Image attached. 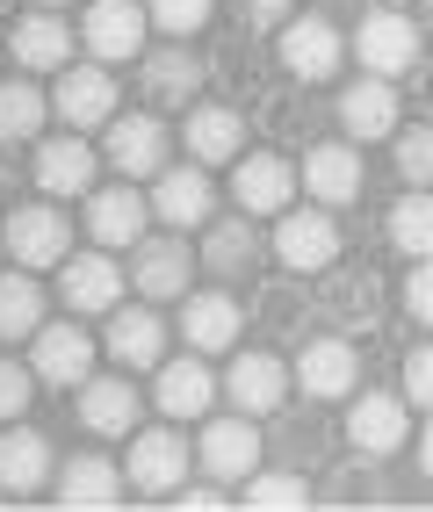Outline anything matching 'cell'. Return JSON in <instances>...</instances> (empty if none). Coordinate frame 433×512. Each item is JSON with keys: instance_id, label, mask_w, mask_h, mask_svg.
Here are the masks:
<instances>
[{"instance_id": "obj_36", "label": "cell", "mask_w": 433, "mask_h": 512, "mask_svg": "<svg viewBox=\"0 0 433 512\" xmlns=\"http://www.w3.org/2000/svg\"><path fill=\"white\" fill-rule=\"evenodd\" d=\"M246 505L253 512H289V505H311V484L289 469H253L246 476Z\"/></svg>"}, {"instance_id": "obj_3", "label": "cell", "mask_w": 433, "mask_h": 512, "mask_svg": "<svg viewBox=\"0 0 433 512\" xmlns=\"http://www.w3.org/2000/svg\"><path fill=\"white\" fill-rule=\"evenodd\" d=\"M347 440L369 462H383V455H397L412 440V397L405 390H361L354 404H347Z\"/></svg>"}, {"instance_id": "obj_50", "label": "cell", "mask_w": 433, "mask_h": 512, "mask_svg": "<svg viewBox=\"0 0 433 512\" xmlns=\"http://www.w3.org/2000/svg\"><path fill=\"white\" fill-rule=\"evenodd\" d=\"M383 8H405V0H383Z\"/></svg>"}, {"instance_id": "obj_46", "label": "cell", "mask_w": 433, "mask_h": 512, "mask_svg": "<svg viewBox=\"0 0 433 512\" xmlns=\"http://www.w3.org/2000/svg\"><path fill=\"white\" fill-rule=\"evenodd\" d=\"M419 469H426V476H433V426H426V433H419Z\"/></svg>"}, {"instance_id": "obj_33", "label": "cell", "mask_w": 433, "mask_h": 512, "mask_svg": "<svg viewBox=\"0 0 433 512\" xmlns=\"http://www.w3.org/2000/svg\"><path fill=\"white\" fill-rule=\"evenodd\" d=\"M51 123V94L37 80H0V145H22Z\"/></svg>"}, {"instance_id": "obj_31", "label": "cell", "mask_w": 433, "mask_h": 512, "mask_svg": "<svg viewBox=\"0 0 433 512\" xmlns=\"http://www.w3.org/2000/svg\"><path fill=\"white\" fill-rule=\"evenodd\" d=\"M318 311H325L332 325H376V318H383V289H376L369 267H325Z\"/></svg>"}, {"instance_id": "obj_45", "label": "cell", "mask_w": 433, "mask_h": 512, "mask_svg": "<svg viewBox=\"0 0 433 512\" xmlns=\"http://www.w3.org/2000/svg\"><path fill=\"white\" fill-rule=\"evenodd\" d=\"M15 195V166H8V152H0V202Z\"/></svg>"}, {"instance_id": "obj_24", "label": "cell", "mask_w": 433, "mask_h": 512, "mask_svg": "<svg viewBox=\"0 0 433 512\" xmlns=\"http://www.w3.org/2000/svg\"><path fill=\"white\" fill-rule=\"evenodd\" d=\"M80 426L102 440H130L138 433V383L130 375H87L80 383Z\"/></svg>"}, {"instance_id": "obj_19", "label": "cell", "mask_w": 433, "mask_h": 512, "mask_svg": "<svg viewBox=\"0 0 433 512\" xmlns=\"http://www.w3.org/2000/svg\"><path fill=\"white\" fill-rule=\"evenodd\" d=\"M44 484H58L51 440H44L37 426H22V419H8V426H0V491H15V498H29V491H44Z\"/></svg>"}, {"instance_id": "obj_51", "label": "cell", "mask_w": 433, "mask_h": 512, "mask_svg": "<svg viewBox=\"0 0 433 512\" xmlns=\"http://www.w3.org/2000/svg\"><path fill=\"white\" fill-rule=\"evenodd\" d=\"M0 253H8V246H0Z\"/></svg>"}, {"instance_id": "obj_48", "label": "cell", "mask_w": 433, "mask_h": 512, "mask_svg": "<svg viewBox=\"0 0 433 512\" xmlns=\"http://www.w3.org/2000/svg\"><path fill=\"white\" fill-rule=\"evenodd\" d=\"M419 87H426V101H433V73H426V80H419Z\"/></svg>"}, {"instance_id": "obj_23", "label": "cell", "mask_w": 433, "mask_h": 512, "mask_svg": "<svg viewBox=\"0 0 433 512\" xmlns=\"http://www.w3.org/2000/svg\"><path fill=\"white\" fill-rule=\"evenodd\" d=\"M181 145L195 166H231L246 152V116L239 109H224V101H195L188 109V130H181Z\"/></svg>"}, {"instance_id": "obj_37", "label": "cell", "mask_w": 433, "mask_h": 512, "mask_svg": "<svg viewBox=\"0 0 433 512\" xmlns=\"http://www.w3.org/2000/svg\"><path fill=\"white\" fill-rule=\"evenodd\" d=\"M152 29H159V37H203V29H210V15H217V0H152Z\"/></svg>"}, {"instance_id": "obj_10", "label": "cell", "mask_w": 433, "mask_h": 512, "mask_svg": "<svg viewBox=\"0 0 433 512\" xmlns=\"http://www.w3.org/2000/svg\"><path fill=\"white\" fill-rule=\"evenodd\" d=\"M145 29H152V15L138 0H94L80 15V44L102 65H123V58H145Z\"/></svg>"}, {"instance_id": "obj_2", "label": "cell", "mask_w": 433, "mask_h": 512, "mask_svg": "<svg viewBox=\"0 0 433 512\" xmlns=\"http://www.w3.org/2000/svg\"><path fill=\"white\" fill-rule=\"evenodd\" d=\"M0 246H8L15 267H65L73 224H65V210H51V202H15L8 224H0Z\"/></svg>"}, {"instance_id": "obj_11", "label": "cell", "mask_w": 433, "mask_h": 512, "mask_svg": "<svg viewBox=\"0 0 433 512\" xmlns=\"http://www.w3.org/2000/svg\"><path fill=\"white\" fill-rule=\"evenodd\" d=\"M152 217L166 231H203L217 217V188H210V166H166L152 181Z\"/></svg>"}, {"instance_id": "obj_22", "label": "cell", "mask_w": 433, "mask_h": 512, "mask_svg": "<svg viewBox=\"0 0 433 512\" xmlns=\"http://www.w3.org/2000/svg\"><path fill=\"white\" fill-rule=\"evenodd\" d=\"M94 174H102V152H94L80 130L37 145V188L44 195H94Z\"/></svg>"}, {"instance_id": "obj_30", "label": "cell", "mask_w": 433, "mask_h": 512, "mask_svg": "<svg viewBox=\"0 0 433 512\" xmlns=\"http://www.w3.org/2000/svg\"><path fill=\"white\" fill-rule=\"evenodd\" d=\"M8 44H15V65H22V73H65V65H73V29H65L51 8L22 15Z\"/></svg>"}, {"instance_id": "obj_9", "label": "cell", "mask_w": 433, "mask_h": 512, "mask_svg": "<svg viewBox=\"0 0 433 512\" xmlns=\"http://www.w3.org/2000/svg\"><path fill=\"white\" fill-rule=\"evenodd\" d=\"M195 267H203V260L188 253L181 231H159V238H138V246H130V282L145 289V303L188 296V275H195Z\"/></svg>"}, {"instance_id": "obj_1", "label": "cell", "mask_w": 433, "mask_h": 512, "mask_svg": "<svg viewBox=\"0 0 433 512\" xmlns=\"http://www.w3.org/2000/svg\"><path fill=\"white\" fill-rule=\"evenodd\" d=\"M275 58H282V73H289V80L325 87L332 73H340V58H347V37H340V29H332L325 15H289V22H282V37H275Z\"/></svg>"}, {"instance_id": "obj_5", "label": "cell", "mask_w": 433, "mask_h": 512, "mask_svg": "<svg viewBox=\"0 0 433 512\" xmlns=\"http://www.w3.org/2000/svg\"><path fill=\"white\" fill-rule=\"evenodd\" d=\"M275 260L289 267V275H325V267L340 260V224H332L325 202H318V210H282V224H275Z\"/></svg>"}, {"instance_id": "obj_27", "label": "cell", "mask_w": 433, "mask_h": 512, "mask_svg": "<svg viewBox=\"0 0 433 512\" xmlns=\"http://www.w3.org/2000/svg\"><path fill=\"white\" fill-rule=\"evenodd\" d=\"M195 455H203L210 476H253L260 469V433H253V412H231V419H210L203 440H195Z\"/></svg>"}, {"instance_id": "obj_17", "label": "cell", "mask_w": 433, "mask_h": 512, "mask_svg": "<svg viewBox=\"0 0 433 512\" xmlns=\"http://www.w3.org/2000/svg\"><path fill=\"white\" fill-rule=\"evenodd\" d=\"M130 484L145 498H166V491H188V440L181 433H130Z\"/></svg>"}, {"instance_id": "obj_12", "label": "cell", "mask_w": 433, "mask_h": 512, "mask_svg": "<svg viewBox=\"0 0 433 512\" xmlns=\"http://www.w3.org/2000/svg\"><path fill=\"white\" fill-rule=\"evenodd\" d=\"M289 383H296L289 361H282V354H260V347L239 354V361L224 368V397H231V412H253V419L282 412V404H289Z\"/></svg>"}, {"instance_id": "obj_26", "label": "cell", "mask_w": 433, "mask_h": 512, "mask_svg": "<svg viewBox=\"0 0 433 512\" xmlns=\"http://www.w3.org/2000/svg\"><path fill=\"white\" fill-rule=\"evenodd\" d=\"M304 188H311V202H325V210L361 202V152H354V138L311 145V152H304Z\"/></svg>"}, {"instance_id": "obj_43", "label": "cell", "mask_w": 433, "mask_h": 512, "mask_svg": "<svg viewBox=\"0 0 433 512\" xmlns=\"http://www.w3.org/2000/svg\"><path fill=\"white\" fill-rule=\"evenodd\" d=\"M260 325H275V332H296V289L275 282L268 296H260Z\"/></svg>"}, {"instance_id": "obj_8", "label": "cell", "mask_w": 433, "mask_h": 512, "mask_svg": "<svg viewBox=\"0 0 433 512\" xmlns=\"http://www.w3.org/2000/svg\"><path fill=\"white\" fill-rule=\"evenodd\" d=\"M354 51H361V73L397 80V73H412V65H419V22L376 0V15H361V29H354Z\"/></svg>"}, {"instance_id": "obj_47", "label": "cell", "mask_w": 433, "mask_h": 512, "mask_svg": "<svg viewBox=\"0 0 433 512\" xmlns=\"http://www.w3.org/2000/svg\"><path fill=\"white\" fill-rule=\"evenodd\" d=\"M426 37H433V0H426Z\"/></svg>"}, {"instance_id": "obj_25", "label": "cell", "mask_w": 433, "mask_h": 512, "mask_svg": "<svg viewBox=\"0 0 433 512\" xmlns=\"http://www.w3.org/2000/svg\"><path fill=\"white\" fill-rule=\"evenodd\" d=\"M102 347L116 354V368H159V361H166V318L152 311V303H130V311L116 303Z\"/></svg>"}, {"instance_id": "obj_20", "label": "cell", "mask_w": 433, "mask_h": 512, "mask_svg": "<svg viewBox=\"0 0 433 512\" xmlns=\"http://www.w3.org/2000/svg\"><path fill=\"white\" fill-rule=\"evenodd\" d=\"M340 130L354 145H376V138H397V87L383 80V73H361L347 94H340Z\"/></svg>"}, {"instance_id": "obj_34", "label": "cell", "mask_w": 433, "mask_h": 512, "mask_svg": "<svg viewBox=\"0 0 433 512\" xmlns=\"http://www.w3.org/2000/svg\"><path fill=\"white\" fill-rule=\"evenodd\" d=\"M390 246L405 260H433V188H405L390 202Z\"/></svg>"}, {"instance_id": "obj_18", "label": "cell", "mask_w": 433, "mask_h": 512, "mask_svg": "<svg viewBox=\"0 0 433 512\" xmlns=\"http://www.w3.org/2000/svg\"><path fill=\"white\" fill-rule=\"evenodd\" d=\"M217 390H224V375H210V361L195 347H188V361H159V383H152L166 419H210Z\"/></svg>"}, {"instance_id": "obj_38", "label": "cell", "mask_w": 433, "mask_h": 512, "mask_svg": "<svg viewBox=\"0 0 433 512\" xmlns=\"http://www.w3.org/2000/svg\"><path fill=\"white\" fill-rule=\"evenodd\" d=\"M397 152V174H405V188H433V123H419V130H397L390 138Z\"/></svg>"}, {"instance_id": "obj_16", "label": "cell", "mask_w": 433, "mask_h": 512, "mask_svg": "<svg viewBox=\"0 0 433 512\" xmlns=\"http://www.w3.org/2000/svg\"><path fill=\"white\" fill-rule=\"evenodd\" d=\"M203 58H195L181 37L174 44H152L145 51V65H138V87H145V101L152 109H188V94H203Z\"/></svg>"}, {"instance_id": "obj_49", "label": "cell", "mask_w": 433, "mask_h": 512, "mask_svg": "<svg viewBox=\"0 0 433 512\" xmlns=\"http://www.w3.org/2000/svg\"><path fill=\"white\" fill-rule=\"evenodd\" d=\"M37 8H65V0H37Z\"/></svg>"}, {"instance_id": "obj_32", "label": "cell", "mask_w": 433, "mask_h": 512, "mask_svg": "<svg viewBox=\"0 0 433 512\" xmlns=\"http://www.w3.org/2000/svg\"><path fill=\"white\" fill-rule=\"evenodd\" d=\"M260 260V238H253V217H210L203 224V267L210 275H246V267Z\"/></svg>"}, {"instance_id": "obj_4", "label": "cell", "mask_w": 433, "mask_h": 512, "mask_svg": "<svg viewBox=\"0 0 433 512\" xmlns=\"http://www.w3.org/2000/svg\"><path fill=\"white\" fill-rule=\"evenodd\" d=\"M166 152H174V138H166V123H159L152 109H138V116H109L102 159L116 166L123 181H159V174H166Z\"/></svg>"}, {"instance_id": "obj_15", "label": "cell", "mask_w": 433, "mask_h": 512, "mask_svg": "<svg viewBox=\"0 0 433 512\" xmlns=\"http://www.w3.org/2000/svg\"><path fill=\"white\" fill-rule=\"evenodd\" d=\"M289 375L304 383V397L340 404V397H354V383H361V361H354L347 339H304L296 361H289Z\"/></svg>"}, {"instance_id": "obj_42", "label": "cell", "mask_w": 433, "mask_h": 512, "mask_svg": "<svg viewBox=\"0 0 433 512\" xmlns=\"http://www.w3.org/2000/svg\"><path fill=\"white\" fill-rule=\"evenodd\" d=\"M231 8H239L246 29H282V22L296 15V0H231Z\"/></svg>"}, {"instance_id": "obj_35", "label": "cell", "mask_w": 433, "mask_h": 512, "mask_svg": "<svg viewBox=\"0 0 433 512\" xmlns=\"http://www.w3.org/2000/svg\"><path fill=\"white\" fill-rule=\"evenodd\" d=\"M44 325V289L29 282V267H8L0 275V339H37Z\"/></svg>"}, {"instance_id": "obj_29", "label": "cell", "mask_w": 433, "mask_h": 512, "mask_svg": "<svg viewBox=\"0 0 433 512\" xmlns=\"http://www.w3.org/2000/svg\"><path fill=\"white\" fill-rule=\"evenodd\" d=\"M58 505L65 512H109V505H123V469L102 462V455H73L58 469Z\"/></svg>"}, {"instance_id": "obj_41", "label": "cell", "mask_w": 433, "mask_h": 512, "mask_svg": "<svg viewBox=\"0 0 433 512\" xmlns=\"http://www.w3.org/2000/svg\"><path fill=\"white\" fill-rule=\"evenodd\" d=\"M405 397L419 412H433V347H412L405 354Z\"/></svg>"}, {"instance_id": "obj_7", "label": "cell", "mask_w": 433, "mask_h": 512, "mask_svg": "<svg viewBox=\"0 0 433 512\" xmlns=\"http://www.w3.org/2000/svg\"><path fill=\"white\" fill-rule=\"evenodd\" d=\"M58 296H65V311H73V318H109L116 303H123V267L109 260V246L65 253V267H58Z\"/></svg>"}, {"instance_id": "obj_14", "label": "cell", "mask_w": 433, "mask_h": 512, "mask_svg": "<svg viewBox=\"0 0 433 512\" xmlns=\"http://www.w3.org/2000/svg\"><path fill=\"white\" fill-rule=\"evenodd\" d=\"M29 368H37V383H51V390H80L94 375V339L80 325H37V339H29Z\"/></svg>"}, {"instance_id": "obj_28", "label": "cell", "mask_w": 433, "mask_h": 512, "mask_svg": "<svg viewBox=\"0 0 433 512\" xmlns=\"http://www.w3.org/2000/svg\"><path fill=\"white\" fill-rule=\"evenodd\" d=\"M188 311H181V332H188V347L195 354H224V347H239V296H224V289H203V296H181Z\"/></svg>"}, {"instance_id": "obj_13", "label": "cell", "mask_w": 433, "mask_h": 512, "mask_svg": "<svg viewBox=\"0 0 433 512\" xmlns=\"http://www.w3.org/2000/svg\"><path fill=\"white\" fill-rule=\"evenodd\" d=\"M231 202L246 217H282L296 202V166L282 152H239V174H231Z\"/></svg>"}, {"instance_id": "obj_39", "label": "cell", "mask_w": 433, "mask_h": 512, "mask_svg": "<svg viewBox=\"0 0 433 512\" xmlns=\"http://www.w3.org/2000/svg\"><path fill=\"white\" fill-rule=\"evenodd\" d=\"M29 397H37V368L0 361V426H8V419H22V412H29Z\"/></svg>"}, {"instance_id": "obj_21", "label": "cell", "mask_w": 433, "mask_h": 512, "mask_svg": "<svg viewBox=\"0 0 433 512\" xmlns=\"http://www.w3.org/2000/svg\"><path fill=\"white\" fill-rule=\"evenodd\" d=\"M145 224H152V195H138V188H94L87 195V231H94V246H138L145 238Z\"/></svg>"}, {"instance_id": "obj_6", "label": "cell", "mask_w": 433, "mask_h": 512, "mask_svg": "<svg viewBox=\"0 0 433 512\" xmlns=\"http://www.w3.org/2000/svg\"><path fill=\"white\" fill-rule=\"evenodd\" d=\"M51 116L65 130H109L116 116V80H109V65L94 58V65H65L58 87H51Z\"/></svg>"}, {"instance_id": "obj_40", "label": "cell", "mask_w": 433, "mask_h": 512, "mask_svg": "<svg viewBox=\"0 0 433 512\" xmlns=\"http://www.w3.org/2000/svg\"><path fill=\"white\" fill-rule=\"evenodd\" d=\"M405 311H412V325H433V260H412V275H405Z\"/></svg>"}, {"instance_id": "obj_44", "label": "cell", "mask_w": 433, "mask_h": 512, "mask_svg": "<svg viewBox=\"0 0 433 512\" xmlns=\"http://www.w3.org/2000/svg\"><path fill=\"white\" fill-rule=\"evenodd\" d=\"M174 505H195V512H217V505H231V498H224L217 484H195V491H188V498H174Z\"/></svg>"}]
</instances>
